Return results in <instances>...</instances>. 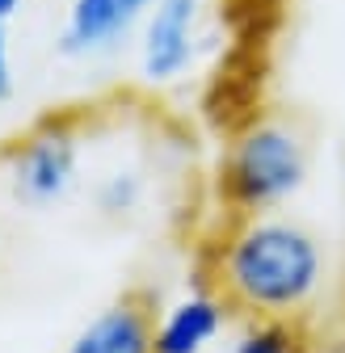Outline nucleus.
Segmentation results:
<instances>
[{
	"label": "nucleus",
	"instance_id": "6",
	"mask_svg": "<svg viewBox=\"0 0 345 353\" xmlns=\"http://www.w3.org/2000/svg\"><path fill=\"white\" fill-rule=\"evenodd\" d=\"M156 0H68L59 51L68 59H93L114 51L122 38H131L135 26L152 13Z\"/></svg>",
	"mask_w": 345,
	"mask_h": 353
},
{
	"label": "nucleus",
	"instance_id": "4",
	"mask_svg": "<svg viewBox=\"0 0 345 353\" xmlns=\"http://www.w3.org/2000/svg\"><path fill=\"white\" fill-rule=\"evenodd\" d=\"M202 0H156L139 26V72L148 84L181 80L198 59Z\"/></svg>",
	"mask_w": 345,
	"mask_h": 353
},
{
	"label": "nucleus",
	"instance_id": "2",
	"mask_svg": "<svg viewBox=\"0 0 345 353\" xmlns=\"http://www.w3.org/2000/svg\"><path fill=\"white\" fill-rule=\"evenodd\" d=\"M312 152L304 130L286 118H253L219 160V202L236 219L278 214L304 194Z\"/></svg>",
	"mask_w": 345,
	"mask_h": 353
},
{
	"label": "nucleus",
	"instance_id": "3",
	"mask_svg": "<svg viewBox=\"0 0 345 353\" xmlns=\"http://www.w3.org/2000/svg\"><path fill=\"white\" fill-rule=\"evenodd\" d=\"M5 181L13 202L47 210L80 181V130L72 118H42L5 152Z\"/></svg>",
	"mask_w": 345,
	"mask_h": 353
},
{
	"label": "nucleus",
	"instance_id": "9",
	"mask_svg": "<svg viewBox=\"0 0 345 353\" xmlns=\"http://www.w3.org/2000/svg\"><path fill=\"white\" fill-rule=\"evenodd\" d=\"M232 353H299V332L290 328V320H248L236 341H232Z\"/></svg>",
	"mask_w": 345,
	"mask_h": 353
},
{
	"label": "nucleus",
	"instance_id": "5",
	"mask_svg": "<svg viewBox=\"0 0 345 353\" xmlns=\"http://www.w3.org/2000/svg\"><path fill=\"white\" fill-rule=\"evenodd\" d=\"M63 353H156V303L144 290L110 299L89 316Z\"/></svg>",
	"mask_w": 345,
	"mask_h": 353
},
{
	"label": "nucleus",
	"instance_id": "10",
	"mask_svg": "<svg viewBox=\"0 0 345 353\" xmlns=\"http://www.w3.org/2000/svg\"><path fill=\"white\" fill-rule=\"evenodd\" d=\"M9 93H13V59H9V34L0 26V105L9 101Z\"/></svg>",
	"mask_w": 345,
	"mask_h": 353
},
{
	"label": "nucleus",
	"instance_id": "7",
	"mask_svg": "<svg viewBox=\"0 0 345 353\" xmlns=\"http://www.w3.org/2000/svg\"><path fill=\"white\" fill-rule=\"evenodd\" d=\"M232 307L206 290H190L156 316V353H206L228 328Z\"/></svg>",
	"mask_w": 345,
	"mask_h": 353
},
{
	"label": "nucleus",
	"instance_id": "1",
	"mask_svg": "<svg viewBox=\"0 0 345 353\" xmlns=\"http://www.w3.org/2000/svg\"><path fill=\"white\" fill-rule=\"evenodd\" d=\"M328 256L312 228L286 214L236 219L210 252V290L248 320H290L320 294Z\"/></svg>",
	"mask_w": 345,
	"mask_h": 353
},
{
	"label": "nucleus",
	"instance_id": "11",
	"mask_svg": "<svg viewBox=\"0 0 345 353\" xmlns=\"http://www.w3.org/2000/svg\"><path fill=\"white\" fill-rule=\"evenodd\" d=\"M17 9H21V0H0V26H9L17 17Z\"/></svg>",
	"mask_w": 345,
	"mask_h": 353
},
{
	"label": "nucleus",
	"instance_id": "8",
	"mask_svg": "<svg viewBox=\"0 0 345 353\" xmlns=\"http://www.w3.org/2000/svg\"><path fill=\"white\" fill-rule=\"evenodd\" d=\"M97 210L101 214H131L144 206L148 198V181H144V172L139 168H114L106 172L101 181H97Z\"/></svg>",
	"mask_w": 345,
	"mask_h": 353
}]
</instances>
